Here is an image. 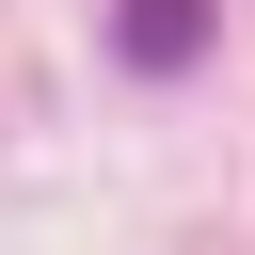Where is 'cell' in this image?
Masks as SVG:
<instances>
[{
    "label": "cell",
    "instance_id": "obj_1",
    "mask_svg": "<svg viewBox=\"0 0 255 255\" xmlns=\"http://www.w3.org/2000/svg\"><path fill=\"white\" fill-rule=\"evenodd\" d=\"M112 48L128 64H207V0H112Z\"/></svg>",
    "mask_w": 255,
    "mask_h": 255
}]
</instances>
